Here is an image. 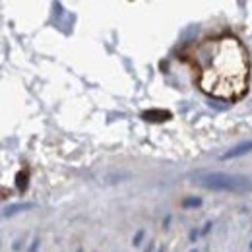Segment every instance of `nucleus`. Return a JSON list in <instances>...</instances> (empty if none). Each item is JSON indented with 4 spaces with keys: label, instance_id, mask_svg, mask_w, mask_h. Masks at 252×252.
Wrapping results in <instances>:
<instances>
[{
    "label": "nucleus",
    "instance_id": "f257e3e1",
    "mask_svg": "<svg viewBox=\"0 0 252 252\" xmlns=\"http://www.w3.org/2000/svg\"><path fill=\"white\" fill-rule=\"evenodd\" d=\"M200 88L221 99H235L247 92L249 61L241 43L223 37L206 43L198 51Z\"/></svg>",
    "mask_w": 252,
    "mask_h": 252
},
{
    "label": "nucleus",
    "instance_id": "f03ea898",
    "mask_svg": "<svg viewBox=\"0 0 252 252\" xmlns=\"http://www.w3.org/2000/svg\"><path fill=\"white\" fill-rule=\"evenodd\" d=\"M194 183L202 189L235 192V194H247L252 190V181L249 177L231 175V173H198L194 177Z\"/></svg>",
    "mask_w": 252,
    "mask_h": 252
},
{
    "label": "nucleus",
    "instance_id": "7ed1b4c3",
    "mask_svg": "<svg viewBox=\"0 0 252 252\" xmlns=\"http://www.w3.org/2000/svg\"><path fill=\"white\" fill-rule=\"evenodd\" d=\"M171 117H173L171 111H165V109H150V111L142 113V119L148 121V123H165Z\"/></svg>",
    "mask_w": 252,
    "mask_h": 252
},
{
    "label": "nucleus",
    "instance_id": "20e7f679",
    "mask_svg": "<svg viewBox=\"0 0 252 252\" xmlns=\"http://www.w3.org/2000/svg\"><path fill=\"white\" fill-rule=\"evenodd\" d=\"M249 152H252V140H251V142L241 144V146H237V148H233V150H229L227 154H223V156H221V159L225 161V159L239 158V156H245V154H249Z\"/></svg>",
    "mask_w": 252,
    "mask_h": 252
},
{
    "label": "nucleus",
    "instance_id": "39448f33",
    "mask_svg": "<svg viewBox=\"0 0 252 252\" xmlns=\"http://www.w3.org/2000/svg\"><path fill=\"white\" fill-rule=\"evenodd\" d=\"M32 206H33V204H12V206L4 208V218L14 216L16 212H20V210H28V208H32Z\"/></svg>",
    "mask_w": 252,
    "mask_h": 252
},
{
    "label": "nucleus",
    "instance_id": "423d86ee",
    "mask_svg": "<svg viewBox=\"0 0 252 252\" xmlns=\"http://www.w3.org/2000/svg\"><path fill=\"white\" fill-rule=\"evenodd\" d=\"M16 185H18V190H20V192H24V190L28 189V173H26V171H20V173L16 175Z\"/></svg>",
    "mask_w": 252,
    "mask_h": 252
},
{
    "label": "nucleus",
    "instance_id": "0eeeda50",
    "mask_svg": "<svg viewBox=\"0 0 252 252\" xmlns=\"http://www.w3.org/2000/svg\"><path fill=\"white\" fill-rule=\"evenodd\" d=\"M200 204H202L200 198H187V200H183V208H196Z\"/></svg>",
    "mask_w": 252,
    "mask_h": 252
},
{
    "label": "nucleus",
    "instance_id": "6e6552de",
    "mask_svg": "<svg viewBox=\"0 0 252 252\" xmlns=\"http://www.w3.org/2000/svg\"><path fill=\"white\" fill-rule=\"evenodd\" d=\"M142 239H144V231H138L136 237H134V247H138V245L142 243Z\"/></svg>",
    "mask_w": 252,
    "mask_h": 252
}]
</instances>
